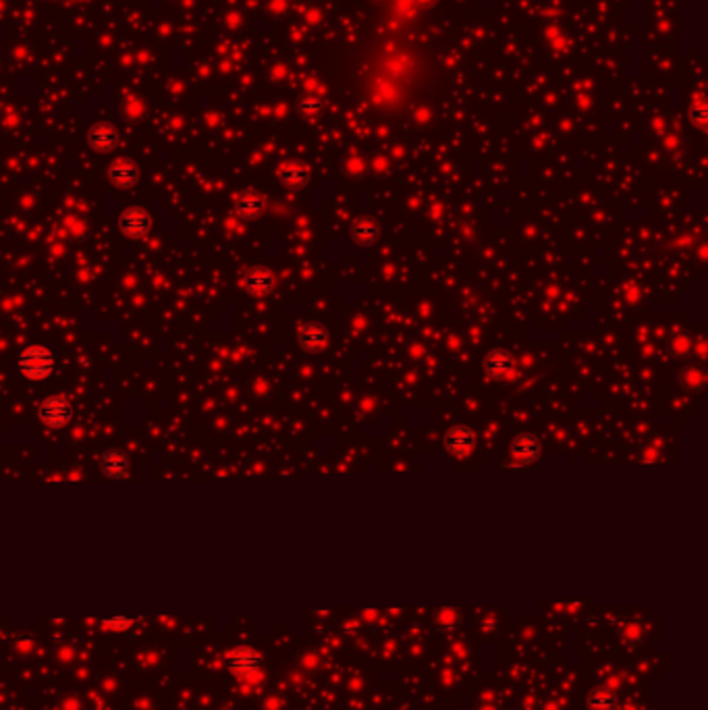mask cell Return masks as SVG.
<instances>
[{"mask_svg":"<svg viewBox=\"0 0 708 710\" xmlns=\"http://www.w3.org/2000/svg\"><path fill=\"white\" fill-rule=\"evenodd\" d=\"M17 368L27 380H46L56 368L54 351L48 345H29L19 353Z\"/></svg>","mask_w":708,"mask_h":710,"instance_id":"obj_1","label":"cell"},{"mask_svg":"<svg viewBox=\"0 0 708 710\" xmlns=\"http://www.w3.org/2000/svg\"><path fill=\"white\" fill-rule=\"evenodd\" d=\"M38 415L48 428H64V426L73 419V407H71V403L62 395H52L40 403Z\"/></svg>","mask_w":708,"mask_h":710,"instance_id":"obj_2","label":"cell"},{"mask_svg":"<svg viewBox=\"0 0 708 710\" xmlns=\"http://www.w3.org/2000/svg\"><path fill=\"white\" fill-rule=\"evenodd\" d=\"M119 227H121L123 235H127L129 239H141L152 231V217L146 208L131 206V208L121 212Z\"/></svg>","mask_w":708,"mask_h":710,"instance_id":"obj_3","label":"cell"},{"mask_svg":"<svg viewBox=\"0 0 708 710\" xmlns=\"http://www.w3.org/2000/svg\"><path fill=\"white\" fill-rule=\"evenodd\" d=\"M227 667L237 677H249L262 669V654L249 646H239L227 654Z\"/></svg>","mask_w":708,"mask_h":710,"instance_id":"obj_4","label":"cell"},{"mask_svg":"<svg viewBox=\"0 0 708 710\" xmlns=\"http://www.w3.org/2000/svg\"><path fill=\"white\" fill-rule=\"evenodd\" d=\"M88 144L98 154H108L119 144V131L110 123H94L88 131Z\"/></svg>","mask_w":708,"mask_h":710,"instance_id":"obj_5","label":"cell"},{"mask_svg":"<svg viewBox=\"0 0 708 710\" xmlns=\"http://www.w3.org/2000/svg\"><path fill=\"white\" fill-rule=\"evenodd\" d=\"M474 445H476V434L469 426L459 424V426H453V428L447 432L445 447L455 457H465L474 449Z\"/></svg>","mask_w":708,"mask_h":710,"instance_id":"obj_6","label":"cell"},{"mask_svg":"<svg viewBox=\"0 0 708 710\" xmlns=\"http://www.w3.org/2000/svg\"><path fill=\"white\" fill-rule=\"evenodd\" d=\"M131 459L123 449H110L100 459V469L108 480H125L129 474Z\"/></svg>","mask_w":708,"mask_h":710,"instance_id":"obj_7","label":"cell"},{"mask_svg":"<svg viewBox=\"0 0 708 710\" xmlns=\"http://www.w3.org/2000/svg\"><path fill=\"white\" fill-rule=\"evenodd\" d=\"M511 455H513L515 465H520V467L530 465L540 455V441L532 434H520L511 443Z\"/></svg>","mask_w":708,"mask_h":710,"instance_id":"obj_8","label":"cell"},{"mask_svg":"<svg viewBox=\"0 0 708 710\" xmlns=\"http://www.w3.org/2000/svg\"><path fill=\"white\" fill-rule=\"evenodd\" d=\"M511 370H513V360H511L509 351H505V349H494L484 358V372L490 378L503 380L509 376Z\"/></svg>","mask_w":708,"mask_h":710,"instance_id":"obj_9","label":"cell"},{"mask_svg":"<svg viewBox=\"0 0 708 710\" xmlns=\"http://www.w3.org/2000/svg\"><path fill=\"white\" fill-rule=\"evenodd\" d=\"M108 179L119 189H129L139 181V167L133 160H117L108 169Z\"/></svg>","mask_w":708,"mask_h":710,"instance_id":"obj_10","label":"cell"},{"mask_svg":"<svg viewBox=\"0 0 708 710\" xmlns=\"http://www.w3.org/2000/svg\"><path fill=\"white\" fill-rule=\"evenodd\" d=\"M243 285L252 295H268L274 287V274L268 268L256 266L245 272Z\"/></svg>","mask_w":708,"mask_h":710,"instance_id":"obj_11","label":"cell"},{"mask_svg":"<svg viewBox=\"0 0 708 710\" xmlns=\"http://www.w3.org/2000/svg\"><path fill=\"white\" fill-rule=\"evenodd\" d=\"M235 212L245 219V221H254L258 219L262 212H264V199L260 193H256L254 189H245L237 195L235 199Z\"/></svg>","mask_w":708,"mask_h":710,"instance_id":"obj_12","label":"cell"},{"mask_svg":"<svg viewBox=\"0 0 708 710\" xmlns=\"http://www.w3.org/2000/svg\"><path fill=\"white\" fill-rule=\"evenodd\" d=\"M300 345L304 351H322L328 345V330L320 322H310L300 332Z\"/></svg>","mask_w":708,"mask_h":710,"instance_id":"obj_13","label":"cell"},{"mask_svg":"<svg viewBox=\"0 0 708 710\" xmlns=\"http://www.w3.org/2000/svg\"><path fill=\"white\" fill-rule=\"evenodd\" d=\"M351 237L356 239L358 243H374L378 239V227L368 221V219H362V221H356V225L351 227Z\"/></svg>","mask_w":708,"mask_h":710,"instance_id":"obj_14","label":"cell"},{"mask_svg":"<svg viewBox=\"0 0 708 710\" xmlns=\"http://www.w3.org/2000/svg\"><path fill=\"white\" fill-rule=\"evenodd\" d=\"M617 704V698L613 691L609 689H596L592 696H590V706L594 710H613Z\"/></svg>","mask_w":708,"mask_h":710,"instance_id":"obj_15","label":"cell"},{"mask_svg":"<svg viewBox=\"0 0 708 710\" xmlns=\"http://www.w3.org/2000/svg\"><path fill=\"white\" fill-rule=\"evenodd\" d=\"M280 181L291 189H297V187H304L308 183V173L304 169H287V171H282Z\"/></svg>","mask_w":708,"mask_h":710,"instance_id":"obj_16","label":"cell"},{"mask_svg":"<svg viewBox=\"0 0 708 710\" xmlns=\"http://www.w3.org/2000/svg\"><path fill=\"white\" fill-rule=\"evenodd\" d=\"M137 619L133 617H110V619H104L102 621V627L108 629V631H125L129 629Z\"/></svg>","mask_w":708,"mask_h":710,"instance_id":"obj_17","label":"cell"}]
</instances>
